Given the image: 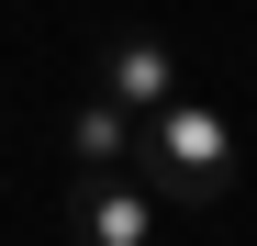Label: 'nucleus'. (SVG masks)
<instances>
[{
	"label": "nucleus",
	"mask_w": 257,
	"mask_h": 246,
	"mask_svg": "<svg viewBox=\"0 0 257 246\" xmlns=\"http://www.w3.org/2000/svg\"><path fill=\"white\" fill-rule=\"evenodd\" d=\"M101 101H123L135 123H157L168 101H190V78H179V56H168L157 34H112L101 45Z\"/></svg>",
	"instance_id": "obj_3"
},
{
	"label": "nucleus",
	"mask_w": 257,
	"mask_h": 246,
	"mask_svg": "<svg viewBox=\"0 0 257 246\" xmlns=\"http://www.w3.org/2000/svg\"><path fill=\"white\" fill-rule=\"evenodd\" d=\"M67 157H78V179H135V157H146V123L123 112V101H78L67 112Z\"/></svg>",
	"instance_id": "obj_4"
},
{
	"label": "nucleus",
	"mask_w": 257,
	"mask_h": 246,
	"mask_svg": "<svg viewBox=\"0 0 257 246\" xmlns=\"http://www.w3.org/2000/svg\"><path fill=\"white\" fill-rule=\"evenodd\" d=\"M168 201L146 179H78L67 190V246H157Z\"/></svg>",
	"instance_id": "obj_2"
},
{
	"label": "nucleus",
	"mask_w": 257,
	"mask_h": 246,
	"mask_svg": "<svg viewBox=\"0 0 257 246\" xmlns=\"http://www.w3.org/2000/svg\"><path fill=\"white\" fill-rule=\"evenodd\" d=\"M235 123L212 112V101H168L157 123H146V157H135V179L168 201V213H201V201H224L235 190Z\"/></svg>",
	"instance_id": "obj_1"
}]
</instances>
